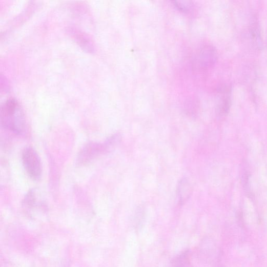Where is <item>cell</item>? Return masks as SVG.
I'll use <instances>...</instances> for the list:
<instances>
[{"label":"cell","instance_id":"obj_1","mask_svg":"<svg viewBox=\"0 0 267 267\" xmlns=\"http://www.w3.org/2000/svg\"><path fill=\"white\" fill-rule=\"evenodd\" d=\"M2 126L16 134L23 133L26 128L24 111L18 101L14 98L6 100L0 110Z\"/></svg>","mask_w":267,"mask_h":267},{"label":"cell","instance_id":"obj_2","mask_svg":"<svg viewBox=\"0 0 267 267\" xmlns=\"http://www.w3.org/2000/svg\"><path fill=\"white\" fill-rule=\"evenodd\" d=\"M119 134H115L104 143L90 142L85 145L79 152L77 162L79 165H86L96 159L105 152L111 149L121 140Z\"/></svg>","mask_w":267,"mask_h":267},{"label":"cell","instance_id":"obj_3","mask_svg":"<svg viewBox=\"0 0 267 267\" xmlns=\"http://www.w3.org/2000/svg\"><path fill=\"white\" fill-rule=\"evenodd\" d=\"M22 159L28 176L34 181H39L42 175V165L37 152L31 147H26L22 153Z\"/></svg>","mask_w":267,"mask_h":267},{"label":"cell","instance_id":"obj_4","mask_svg":"<svg viewBox=\"0 0 267 267\" xmlns=\"http://www.w3.org/2000/svg\"><path fill=\"white\" fill-rule=\"evenodd\" d=\"M218 53L216 48L212 45L203 46L199 50L194 58V63L200 69L213 67L217 62Z\"/></svg>","mask_w":267,"mask_h":267},{"label":"cell","instance_id":"obj_5","mask_svg":"<svg viewBox=\"0 0 267 267\" xmlns=\"http://www.w3.org/2000/svg\"><path fill=\"white\" fill-rule=\"evenodd\" d=\"M232 88L230 85H224L218 89V103L217 109L220 115L227 114L231 105Z\"/></svg>","mask_w":267,"mask_h":267},{"label":"cell","instance_id":"obj_6","mask_svg":"<svg viewBox=\"0 0 267 267\" xmlns=\"http://www.w3.org/2000/svg\"><path fill=\"white\" fill-rule=\"evenodd\" d=\"M37 190L33 189L29 191L24 199V206L28 211H34L40 209H44L45 207L44 201L39 195Z\"/></svg>","mask_w":267,"mask_h":267},{"label":"cell","instance_id":"obj_7","mask_svg":"<svg viewBox=\"0 0 267 267\" xmlns=\"http://www.w3.org/2000/svg\"><path fill=\"white\" fill-rule=\"evenodd\" d=\"M192 193V188L188 180L186 178L181 179L178 183L176 189V195L181 205L184 204L190 198Z\"/></svg>","mask_w":267,"mask_h":267},{"label":"cell","instance_id":"obj_8","mask_svg":"<svg viewBox=\"0 0 267 267\" xmlns=\"http://www.w3.org/2000/svg\"><path fill=\"white\" fill-rule=\"evenodd\" d=\"M250 33L252 40L257 48L261 46V37L258 20L253 17L250 24Z\"/></svg>","mask_w":267,"mask_h":267},{"label":"cell","instance_id":"obj_9","mask_svg":"<svg viewBox=\"0 0 267 267\" xmlns=\"http://www.w3.org/2000/svg\"><path fill=\"white\" fill-rule=\"evenodd\" d=\"M190 252L186 251L175 257L171 267H190Z\"/></svg>","mask_w":267,"mask_h":267},{"label":"cell","instance_id":"obj_10","mask_svg":"<svg viewBox=\"0 0 267 267\" xmlns=\"http://www.w3.org/2000/svg\"><path fill=\"white\" fill-rule=\"evenodd\" d=\"M174 6L183 13H188L192 8L193 5L190 2L176 1L172 2Z\"/></svg>","mask_w":267,"mask_h":267},{"label":"cell","instance_id":"obj_11","mask_svg":"<svg viewBox=\"0 0 267 267\" xmlns=\"http://www.w3.org/2000/svg\"><path fill=\"white\" fill-rule=\"evenodd\" d=\"M143 213L141 210H139L137 214H136L135 220H134V225L135 227V229H139L140 226L142 225V223L143 222Z\"/></svg>","mask_w":267,"mask_h":267}]
</instances>
